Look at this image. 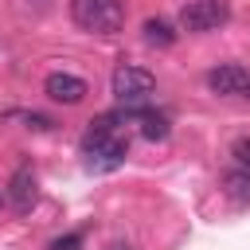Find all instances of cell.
<instances>
[{
  "label": "cell",
  "instance_id": "obj_8",
  "mask_svg": "<svg viewBox=\"0 0 250 250\" xmlns=\"http://www.w3.org/2000/svg\"><path fill=\"white\" fill-rule=\"evenodd\" d=\"M137 121H141V133H145L148 141H164V137L172 133V121H168L164 113H148V109H141Z\"/></svg>",
  "mask_w": 250,
  "mask_h": 250
},
{
  "label": "cell",
  "instance_id": "obj_9",
  "mask_svg": "<svg viewBox=\"0 0 250 250\" xmlns=\"http://www.w3.org/2000/svg\"><path fill=\"white\" fill-rule=\"evenodd\" d=\"M145 39L152 47H172L176 43V31H172L168 20H145Z\"/></svg>",
  "mask_w": 250,
  "mask_h": 250
},
{
  "label": "cell",
  "instance_id": "obj_2",
  "mask_svg": "<svg viewBox=\"0 0 250 250\" xmlns=\"http://www.w3.org/2000/svg\"><path fill=\"white\" fill-rule=\"evenodd\" d=\"M109 90H113V98H117L121 105H141V102L152 98L156 78H152L145 66H117L113 78H109Z\"/></svg>",
  "mask_w": 250,
  "mask_h": 250
},
{
  "label": "cell",
  "instance_id": "obj_1",
  "mask_svg": "<svg viewBox=\"0 0 250 250\" xmlns=\"http://www.w3.org/2000/svg\"><path fill=\"white\" fill-rule=\"evenodd\" d=\"M70 16L78 27L94 31V35H113L125 23L121 0H70Z\"/></svg>",
  "mask_w": 250,
  "mask_h": 250
},
{
  "label": "cell",
  "instance_id": "obj_12",
  "mask_svg": "<svg viewBox=\"0 0 250 250\" xmlns=\"http://www.w3.org/2000/svg\"><path fill=\"white\" fill-rule=\"evenodd\" d=\"M109 250H133V246H129V242H113Z\"/></svg>",
  "mask_w": 250,
  "mask_h": 250
},
{
  "label": "cell",
  "instance_id": "obj_3",
  "mask_svg": "<svg viewBox=\"0 0 250 250\" xmlns=\"http://www.w3.org/2000/svg\"><path fill=\"white\" fill-rule=\"evenodd\" d=\"M219 23H227V4L223 0H191L180 12L184 31H215Z\"/></svg>",
  "mask_w": 250,
  "mask_h": 250
},
{
  "label": "cell",
  "instance_id": "obj_6",
  "mask_svg": "<svg viewBox=\"0 0 250 250\" xmlns=\"http://www.w3.org/2000/svg\"><path fill=\"white\" fill-rule=\"evenodd\" d=\"M8 199H12V207H16L20 215H27V211L39 203V184H35L31 168H16V172H12V180H8Z\"/></svg>",
  "mask_w": 250,
  "mask_h": 250
},
{
  "label": "cell",
  "instance_id": "obj_4",
  "mask_svg": "<svg viewBox=\"0 0 250 250\" xmlns=\"http://www.w3.org/2000/svg\"><path fill=\"white\" fill-rule=\"evenodd\" d=\"M43 90H47V98H51V102H62V105H78V102L90 94V86H86L78 74H66V70H55V74H47Z\"/></svg>",
  "mask_w": 250,
  "mask_h": 250
},
{
  "label": "cell",
  "instance_id": "obj_10",
  "mask_svg": "<svg viewBox=\"0 0 250 250\" xmlns=\"http://www.w3.org/2000/svg\"><path fill=\"white\" fill-rule=\"evenodd\" d=\"M230 156L238 160V168H250V137H238L230 145Z\"/></svg>",
  "mask_w": 250,
  "mask_h": 250
},
{
  "label": "cell",
  "instance_id": "obj_13",
  "mask_svg": "<svg viewBox=\"0 0 250 250\" xmlns=\"http://www.w3.org/2000/svg\"><path fill=\"white\" fill-rule=\"evenodd\" d=\"M0 207H4V191H0Z\"/></svg>",
  "mask_w": 250,
  "mask_h": 250
},
{
  "label": "cell",
  "instance_id": "obj_7",
  "mask_svg": "<svg viewBox=\"0 0 250 250\" xmlns=\"http://www.w3.org/2000/svg\"><path fill=\"white\" fill-rule=\"evenodd\" d=\"M223 191L234 203H250V168H230L223 176Z\"/></svg>",
  "mask_w": 250,
  "mask_h": 250
},
{
  "label": "cell",
  "instance_id": "obj_5",
  "mask_svg": "<svg viewBox=\"0 0 250 250\" xmlns=\"http://www.w3.org/2000/svg\"><path fill=\"white\" fill-rule=\"evenodd\" d=\"M207 86L223 98H234V94H246L250 90V70L246 66H234V62H223L207 74Z\"/></svg>",
  "mask_w": 250,
  "mask_h": 250
},
{
  "label": "cell",
  "instance_id": "obj_11",
  "mask_svg": "<svg viewBox=\"0 0 250 250\" xmlns=\"http://www.w3.org/2000/svg\"><path fill=\"white\" fill-rule=\"evenodd\" d=\"M47 250H82V234H74V230H70V234H62V238H55Z\"/></svg>",
  "mask_w": 250,
  "mask_h": 250
}]
</instances>
